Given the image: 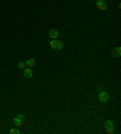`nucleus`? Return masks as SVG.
<instances>
[{"mask_svg": "<svg viewBox=\"0 0 121 134\" xmlns=\"http://www.w3.org/2000/svg\"><path fill=\"white\" fill-rule=\"evenodd\" d=\"M50 46L52 48H55V50H62V48L64 47V43L62 42V41H59L58 39H52L51 41H50Z\"/></svg>", "mask_w": 121, "mask_h": 134, "instance_id": "f257e3e1", "label": "nucleus"}, {"mask_svg": "<svg viewBox=\"0 0 121 134\" xmlns=\"http://www.w3.org/2000/svg\"><path fill=\"white\" fill-rule=\"evenodd\" d=\"M104 128H105V133L111 134L115 132V127H114V122L110 120H107L104 123Z\"/></svg>", "mask_w": 121, "mask_h": 134, "instance_id": "f03ea898", "label": "nucleus"}, {"mask_svg": "<svg viewBox=\"0 0 121 134\" xmlns=\"http://www.w3.org/2000/svg\"><path fill=\"white\" fill-rule=\"evenodd\" d=\"M109 93L108 92H105V91H103L102 88H99V94H98V99H99V102H102V103H107L109 100Z\"/></svg>", "mask_w": 121, "mask_h": 134, "instance_id": "7ed1b4c3", "label": "nucleus"}, {"mask_svg": "<svg viewBox=\"0 0 121 134\" xmlns=\"http://www.w3.org/2000/svg\"><path fill=\"white\" fill-rule=\"evenodd\" d=\"M24 120H25V116H24V115H22V114H20V115H17V117L13 120V123H15V126L21 127L22 124H23Z\"/></svg>", "mask_w": 121, "mask_h": 134, "instance_id": "20e7f679", "label": "nucleus"}, {"mask_svg": "<svg viewBox=\"0 0 121 134\" xmlns=\"http://www.w3.org/2000/svg\"><path fill=\"white\" fill-rule=\"evenodd\" d=\"M96 5H97V8L101 10V11H104V10H107V7H108V5H107V3H105L104 0H97Z\"/></svg>", "mask_w": 121, "mask_h": 134, "instance_id": "39448f33", "label": "nucleus"}, {"mask_svg": "<svg viewBox=\"0 0 121 134\" xmlns=\"http://www.w3.org/2000/svg\"><path fill=\"white\" fill-rule=\"evenodd\" d=\"M23 75H24V77H27V79H32L33 77L32 68H24L23 69Z\"/></svg>", "mask_w": 121, "mask_h": 134, "instance_id": "423d86ee", "label": "nucleus"}, {"mask_svg": "<svg viewBox=\"0 0 121 134\" xmlns=\"http://www.w3.org/2000/svg\"><path fill=\"white\" fill-rule=\"evenodd\" d=\"M111 56H113V58H119L121 56V47L120 46H117V47L113 48V51H111Z\"/></svg>", "mask_w": 121, "mask_h": 134, "instance_id": "0eeeda50", "label": "nucleus"}, {"mask_svg": "<svg viewBox=\"0 0 121 134\" xmlns=\"http://www.w3.org/2000/svg\"><path fill=\"white\" fill-rule=\"evenodd\" d=\"M48 36H50L51 39H57V38L59 36V33H58V30H56V29H51V30L48 32Z\"/></svg>", "mask_w": 121, "mask_h": 134, "instance_id": "6e6552de", "label": "nucleus"}, {"mask_svg": "<svg viewBox=\"0 0 121 134\" xmlns=\"http://www.w3.org/2000/svg\"><path fill=\"white\" fill-rule=\"evenodd\" d=\"M25 65H28L29 68H34L36 65V62L34 58H29L27 59V62H25Z\"/></svg>", "mask_w": 121, "mask_h": 134, "instance_id": "1a4fd4ad", "label": "nucleus"}, {"mask_svg": "<svg viewBox=\"0 0 121 134\" xmlns=\"http://www.w3.org/2000/svg\"><path fill=\"white\" fill-rule=\"evenodd\" d=\"M8 133H10V134H20L21 132H20V129H18V128H11Z\"/></svg>", "mask_w": 121, "mask_h": 134, "instance_id": "9d476101", "label": "nucleus"}, {"mask_svg": "<svg viewBox=\"0 0 121 134\" xmlns=\"http://www.w3.org/2000/svg\"><path fill=\"white\" fill-rule=\"evenodd\" d=\"M18 68H21V69L23 70L24 68H25V63H24V62H18Z\"/></svg>", "mask_w": 121, "mask_h": 134, "instance_id": "9b49d317", "label": "nucleus"}]
</instances>
